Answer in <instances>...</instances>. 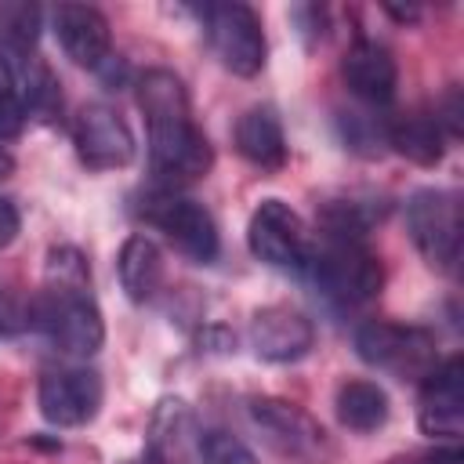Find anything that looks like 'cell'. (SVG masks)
I'll use <instances>...</instances> for the list:
<instances>
[{
	"label": "cell",
	"instance_id": "3",
	"mask_svg": "<svg viewBox=\"0 0 464 464\" xmlns=\"http://www.w3.org/2000/svg\"><path fill=\"white\" fill-rule=\"evenodd\" d=\"M29 326L65 355H94L105 341V319L87 290L44 286L29 304Z\"/></svg>",
	"mask_w": 464,
	"mask_h": 464
},
{
	"label": "cell",
	"instance_id": "1",
	"mask_svg": "<svg viewBox=\"0 0 464 464\" xmlns=\"http://www.w3.org/2000/svg\"><path fill=\"white\" fill-rule=\"evenodd\" d=\"M138 105L149 127V160L156 185L178 188L203 178L214 163V149L192 120L185 83L170 69H149L138 76Z\"/></svg>",
	"mask_w": 464,
	"mask_h": 464
},
{
	"label": "cell",
	"instance_id": "4",
	"mask_svg": "<svg viewBox=\"0 0 464 464\" xmlns=\"http://www.w3.org/2000/svg\"><path fill=\"white\" fill-rule=\"evenodd\" d=\"M406 228L420 257L453 272L460 261V196L450 188H420L406 199Z\"/></svg>",
	"mask_w": 464,
	"mask_h": 464
},
{
	"label": "cell",
	"instance_id": "16",
	"mask_svg": "<svg viewBox=\"0 0 464 464\" xmlns=\"http://www.w3.org/2000/svg\"><path fill=\"white\" fill-rule=\"evenodd\" d=\"M236 149L257 170H279L286 163V138L272 105H254L236 120Z\"/></svg>",
	"mask_w": 464,
	"mask_h": 464
},
{
	"label": "cell",
	"instance_id": "22",
	"mask_svg": "<svg viewBox=\"0 0 464 464\" xmlns=\"http://www.w3.org/2000/svg\"><path fill=\"white\" fill-rule=\"evenodd\" d=\"M341 134H344L348 149H355L362 156H381L388 145V120L373 116V112H344Z\"/></svg>",
	"mask_w": 464,
	"mask_h": 464
},
{
	"label": "cell",
	"instance_id": "18",
	"mask_svg": "<svg viewBox=\"0 0 464 464\" xmlns=\"http://www.w3.org/2000/svg\"><path fill=\"white\" fill-rule=\"evenodd\" d=\"M116 272H120V286L127 290L130 301H152L160 283H163V257L160 246L149 236H127L116 257Z\"/></svg>",
	"mask_w": 464,
	"mask_h": 464
},
{
	"label": "cell",
	"instance_id": "14",
	"mask_svg": "<svg viewBox=\"0 0 464 464\" xmlns=\"http://www.w3.org/2000/svg\"><path fill=\"white\" fill-rule=\"evenodd\" d=\"M250 420L286 457H312V453H319L323 435H326L312 413H304L301 406H294L286 399H272V395L250 402Z\"/></svg>",
	"mask_w": 464,
	"mask_h": 464
},
{
	"label": "cell",
	"instance_id": "2",
	"mask_svg": "<svg viewBox=\"0 0 464 464\" xmlns=\"http://www.w3.org/2000/svg\"><path fill=\"white\" fill-rule=\"evenodd\" d=\"M301 272L312 279V286L337 308H355L377 297L381 290V261L377 254L352 236L323 232L319 243H308Z\"/></svg>",
	"mask_w": 464,
	"mask_h": 464
},
{
	"label": "cell",
	"instance_id": "28",
	"mask_svg": "<svg viewBox=\"0 0 464 464\" xmlns=\"http://www.w3.org/2000/svg\"><path fill=\"white\" fill-rule=\"evenodd\" d=\"M410 464H460V453H457V446H450L446 453H435V457H424V460H410Z\"/></svg>",
	"mask_w": 464,
	"mask_h": 464
},
{
	"label": "cell",
	"instance_id": "13",
	"mask_svg": "<svg viewBox=\"0 0 464 464\" xmlns=\"http://www.w3.org/2000/svg\"><path fill=\"white\" fill-rule=\"evenodd\" d=\"M51 25H54V36H58L62 51L76 65L102 69L112 58V33H109V22H105V14L98 7L58 4L51 11Z\"/></svg>",
	"mask_w": 464,
	"mask_h": 464
},
{
	"label": "cell",
	"instance_id": "5",
	"mask_svg": "<svg viewBox=\"0 0 464 464\" xmlns=\"http://www.w3.org/2000/svg\"><path fill=\"white\" fill-rule=\"evenodd\" d=\"M355 352L362 362L395 373L399 381H424L439 362H435V334L424 326H399V323H381L370 319L355 330Z\"/></svg>",
	"mask_w": 464,
	"mask_h": 464
},
{
	"label": "cell",
	"instance_id": "9",
	"mask_svg": "<svg viewBox=\"0 0 464 464\" xmlns=\"http://www.w3.org/2000/svg\"><path fill=\"white\" fill-rule=\"evenodd\" d=\"M250 254L272 268H301L308 254V228L283 199H261L246 225Z\"/></svg>",
	"mask_w": 464,
	"mask_h": 464
},
{
	"label": "cell",
	"instance_id": "27",
	"mask_svg": "<svg viewBox=\"0 0 464 464\" xmlns=\"http://www.w3.org/2000/svg\"><path fill=\"white\" fill-rule=\"evenodd\" d=\"M14 87H18L14 65H11V58H7V51L0 47V98H7V94H18Z\"/></svg>",
	"mask_w": 464,
	"mask_h": 464
},
{
	"label": "cell",
	"instance_id": "15",
	"mask_svg": "<svg viewBox=\"0 0 464 464\" xmlns=\"http://www.w3.org/2000/svg\"><path fill=\"white\" fill-rule=\"evenodd\" d=\"M341 76H344L348 91L355 98H362L366 105H388L395 98L399 69H395L392 51L384 44H377V40H355L344 51Z\"/></svg>",
	"mask_w": 464,
	"mask_h": 464
},
{
	"label": "cell",
	"instance_id": "17",
	"mask_svg": "<svg viewBox=\"0 0 464 464\" xmlns=\"http://www.w3.org/2000/svg\"><path fill=\"white\" fill-rule=\"evenodd\" d=\"M388 145L420 163V167H435L442 160V127L435 123V116L428 109H410V112H399L388 120Z\"/></svg>",
	"mask_w": 464,
	"mask_h": 464
},
{
	"label": "cell",
	"instance_id": "26",
	"mask_svg": "<svg viewBox=\"0 0 464 464\" xmlns=\"http://www.w3.org/2000/svg\"><path fill=\"white\" fill-rule=\"evenodd\" d=\"M18 225H22L18 207H14L11 199H4V196H0V246H7V243L18 236Z\"/></svg>",
	"mask_w": 464,
	"mask_h": 464
},
{
	"label": "cell",
	"instance_id": "10",
	"mask_svg": "<svg viewBox=\"0 0 464 464\" xmlns=\"http://www.w3.org/2000/svg\"><path fill=\"white\" fill-rule=\"evenodd\" d=\"M72 145L83 167L91 170H116L134 160V134L127 120L102 102H91L76 112L72 123Z\"/></svg>",
	"mask_w": 464,
	"mask_h": 464
},
{
	"label": "cell",
	"instance_id": "11",
	"mask_svg": "<svg viewBox=\"0 0 464 464\" xmlns=\"http://www.w3.org/2000/svg\"><path fill=\"white\" fill-rule=\"evenodd\" d=\"M417 424L431 439H446V442L460 439V431H464V362H460V355H450L420 381Z\"/></svg>",
	"mask_w": 464,
	"mask_h": 464
},
{
	"label": "cell",
	"instance_id": "12",
	"mask_svg": "<svg viewBox=\"0 0 464 464\" xmlns=\"http://www.w3.org/2000/svg\"><path fill=\"white\" fill-rule=\"evenodd\" d=\"M250 344L268 362H294L312 352L315 326L297 308L286 304H265L250 319Z\"/></svg>",
	"mask_w": 464,
	"mask_h": 464
},
{
	"label": "cell",
	"instance_id": "19",
	"mask_svg": "<svg viewBox=\"0 0 464 464\" xmlns=\"http://www.w3.org/2000/svg\"><path fill=\"white\" fill-rule=\"evenodd\" d=\"M337 420L352 431H377L388 420V395L373 381H344L337 388Z\"/></svg>",
	"mask_w": 464,
	"mask_h": 464
},
{
	"label": "cell",
	"instance_id": "21",
	"mask_svg": "<svg viewBox=\"0 0 464 464\" xmlns=\"http://www.w3.org/2000/svg\"><path fill=\"white\" fill-rule=\"evenodd\" d=\"M25 83H22V94L18 102L25 105L29 116H40V120H54V112L62 109V94H58V80L51 76V69L36 58H25Z\"/></svg>",
	"mask_w": 464,
	"mask_h": 464
},
{
	"label": "cell",
	"instance_id": "29",
	"mask_svg": "<svg viewBox=\"0 0 464 464\" xmlns=\"http://www.w3.org/2000/svg\"><path fill=\"white\" fill-rule=\"evenodd\" d=\"M11 174H14V156L7 149H0V181L11 178Z\"/></svg>",
	"mask_w": 464,
	"mask_h": 464
},
{
	"label": "cell",
	"instance_id": "20",
	"mask_svg": "<svg viewBox=\"0 0 464 464\" xmlns=\"http://www.w3.org/2000/svg\"><path fill=\"white\" fill-rule=\"evenodd\" d=\"M44 29V14L36 4L25 0H0V40L11 54L29 58V51L36 47Z\"/></svg>",
	"mask_w": 464,
	"mask_h": 464
},
{
	"label": "cell",
	"instance_id": "8",
	"mask_svg": "<svg viewBox=\"0 0 464 464\" xmlns=\"http://www.w3.org/2000/svg\"><path fill=\"white\" fill-rule=\"evenodd\" d=\"M102 377L87 366H62L47 370L36 388V402L47 424L54 428H80L91 424L102 410Z\"/></svg>",
	"mask_w": 464,
	"mask_h": 464
},
{
	"label": "cell",
	"instance_id": "6",
	"mask_svg": "<svg viewBox=\"0 0 464 464\" xmlns=\"http://www.w3.org/2000/svg\"><path fill=\"white\" fill-rule=\"evenodd\" d=\"M141 218L149 225H156L160 232H167V239L192 261L210 265L218 257V225L210 218V210L203 203H196L192 196H181L178 188H152L141 199Z\"/></svg>",
	"mask_w": 464,
	"mask_h": 464
},
{
	"label": "cell",
	"instance_id": "24",
	"mask_svg": "<svg viewBox=\"0 0 464 464\" xmlns=\"http://www.w3.org/2000/svg\"><path fill=\"white\" fill-rule=\"evenodd\" d=\"M199 457H203V464H257L254 450L221 428H210L199 435Z\"/></svg>",
	"mask_w": 464,
	"mask_h": 464
},
{
	"label": "cell",
	"instance_id": "25",
	"mask_svg": "<svg viewBox=\"0 0 464 464\" xmlns=\"http://www.w3.org/2000/svg\"><path fill=\"white\" fill-rule=\"evenodd\" d=\"M25 120H29V112H25V105L18 102V94L0 98V141H11L14 134H22Z\"/></svg>",
	"mask_w": 464,
	"mask_h": 464
},
{
	"label": "cell",
	"instance_id": "23",
	"mask_svg": "<svg viewBox=\"0 0 464 464\" xmlns=\"http://www.w3.org/2000/svg\"><path fill=\"white\" fill-rule=\"evenodd\" d=\"M47 286L62 290H91V268L76 246H58L47 257Z\"/></svg>",
	"mask_w": 464,
	"mask_h": 464
},
{
	"label": "cell",
	"instance_id": "7",
	"mask_svg": "<svg viewBox=\"0 0 464 464\" xmlns=\"http://www.w3.org/2000/svg\"><path fill=\"white\" fill-rule=\"evenodd\" d=\"M199 22L207 29V40L214 47V54L221 58V65L236 76H257L265 65V33H261V18L250 4H203Z\"/></svg>",
	"mask_w": 464,
	"mask_h": 464
}]
</instances>
